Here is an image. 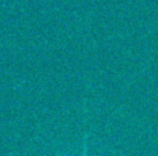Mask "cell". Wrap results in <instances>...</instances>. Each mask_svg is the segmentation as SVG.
<instances>
[{"label": "cell", "mask_w": 158, "mask_h": 156, "mask_svg": "<svg viewBox=\"0 0 158 156\" xmlns=\"http://www.w3.org/2000/svg\"><path fill=\"white\" fill-rule=\"evenodd\" d=\"M83 156H87V145H86V140H85V146H83Z\"/></svg>", "instance_id": "1"}]
</instances>
